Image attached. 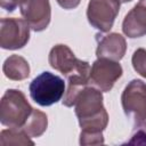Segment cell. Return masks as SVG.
Listing matches in <instances>:
<instances>
[{"instance_id":"obj_18","label":"cell","mask_w":146,"mask_h":146,"mask_svg":"<svg viewBox=\"0 0 146 146\" xmlns=\"http://www.w3.org/2000/svg\"><path fill=\"white\" fill-rule=\"evenodd\" d=\"M24 0H0V7L9 13L14 11L17 7L22 5Z\"/></svg>"},{"instance_id":"obj_14","label":"cell","mask_w":146,"mask_h":146,"mask_svg":"<svg viewBox=\"0 0 146 146\" xmlns=\"http://www.w3.org/2000/svg\"><path fill=\"white\" fill-rule=\"evenodd\" d=\"M0 144L2 146L8 145H34L31 137L23 130L16 128L3 129L0 133Z\"/></svg>"},{"instance_id":"obj_12","label":"cell","mask_w":146,"mask_h":146,"mask_svg":"<svg viewBox=\"0 0 146 146\" xmlns=\"http://www.w3.org/2000/svg\"><path fill=\"white\" fill-rule=\"evenodd\" d=\"M29 62L19 55H10L6 58L2 65L5 76L13 81H22L30 76Z\"/></svg>"},{"instance_id":"obj_6","label":"cell","mask_w":146,"mask_h":146,"mask_svg":"<svg viewBox=\"0 0 146 146\" xmlns=\"http://www.w3.org/2000/svg\"><path fill=\"white\" fill-rule=\"evenodd\" d=\"M30 25L24 18L5 17L0 21V47L7 50H17L30 40Z\"/></svg>"},{"instance_id":"obj_20","label":"cell","mask_w":146,"mask_h":146,"mask_svg":"<svg viewBox=\"0 0 146 146\" xmlns=\"http://www.w3.org/2000/svg\"><path fill=\"white\" fill-rule=\"evenodd\" d=\"M130 1H132V0H120V2H122V3H127V2H130Z\"/></svg>"},{"instance_id":"obj_10","label":"cell","mask_w":146,"mask_h":146,"mask_svg":"<svg viewBox=\"0 0 146 146\" xmlns=\"http://www.w3.org/2000/svg\"><path fill=\"white\" fill-rule=\"evenodd\" d=\"M97 58H106L120 62L127 51V42L120 33H110L106 35L97 34Z\"/></svg>"},{"instance_id":"obj_7","label":"cell","mask_w":146,"mask_h":146,"mask_svg":"<svg viewBox=\"0 0 146 146\" xmlns=\"http://www.w3.org/2000/svg\"><path fill=\"white\" fill-rule=\"evenodd\" d=\"M120 0H89L87 18L89 24L102 33L110 32L120 11Z\"/></svg>"},{"instance_id":"obj_15","label":"cell","mask_w":146,"mask_h":146,"mask_svg":"<svg viewBox=\"0 0 146 146\" xmlns=\"http://www.w3.org/2000/svg\"><path fill=\"white\" fill-rule=\"evenodd\" d=\"M133 70L143 78H146V49L138 48L133 51L131 57Z\"/></svg>"},{"instance_id":"obj_11","label":"cell","mask_w":146,"mask_h":146,"mask_svg":"<svg viewBox=\"0 0 146 146\" xmlns=\"http://www.w3.org/2000/svg\"><path fill=\"white\" fill-rule=\"evenodd\" d=\"M122 31L130 39L146 35V0H139L124 16Z\"/></svg>"},{"instance_id":"obj_3","label":"cell","mask_w":146,"mask_h":146,"mask_svg":"<svg viewBox=\"0 0 146 146\" xmlns=\"http://www.w3.org/2000/svg\"><path fill=\"white\" fill-rule=\"evenodd\" d=\"M31 99L40 106L47 107L58 103L65 95L64 80L48 71L36 75L29 86Z\"/></svg>"},{"instance_id":"obj_9","label":"cell","mask_w":146,"mask_h":146,"mask_svg":"<svg viewBox=\"0 0 146 146\" xmlns=\"http://www.w3.org/2000/svg\"><path fill=\"white\" fill-rule=\"evenodd\" d=\"M19 10L31 30L41 32L48 27L51 19L49 0H24L19 6Z\"/></svg>"},{"instance_id":"obj_17","label":"cell","mask_w":146,"mask_h":146,"mask_svg":"<svg viewBox=\"0 0 146 146\" xmlns=\"http://www.w3.org/2000/svg\"><path fill=\"white\" fill-rule=\"evenodd\" d=\"M104 144L103 132H94V131H84L80 132V145H102Z\"/></svg>"},{"instance_id":"obj_13","label":"cell","mask_w":146,"mask_h":146,"mask_svg":"<svg viewBox=\"0 0 146 146\" xmlns=\"http://www.w3.org/2000/svg\"><path fill=\"white\" fill-rule=\"evenodd\" d=\"M47 127H48L47 115L43 112L33 108L31 115L29 116L22 129L31 138H38L43 135V132L47 130Z\"/></svg>"},{"instance_id":"obj_4","label":"cell","mask_w":146,"mask_h":146,"mask_svg":"<svg viewBox=\"0 0 146 146\" xmlns=\"http://www.w3.org/2000/svg\"><path fill=\"white\" fill-rule=\"evenodd\" d=\"M50 66L60 72L66 79L73 75H90V64L87 60L76 58L71 48L66 44H56L50 49L48 57Z\"/></svg>"},{"instance_id":"obj_19","label":"cell","mask_w":146,"mask_h":146,"mask_svg":"<svg viewBox=\"0 0 146 146\" xmlns=\"http://www.w3.org/2000/svg\"><path fill=\"white\" fill-rule=\"evenodd\" d=\"M56 1L62 8L67 9V10L76 8L81 2V0H56Z\"/></svg>"},{"instance_id":"obj_8","label":"cell","mask_w":146,"mask_h":146,"mask_svg":"<svg viewBox=\"0 0 146 146\" xmlns=\"http://www.w3.org/2000/svg\"><path fill=\"white\" fill-rule=\"evenodd\" d=\"M122 73L123 70L119 62L106 58H97L90 68L89 83L102 92H107L122 76Z\"/></svg>"},{"instance_id":"obj_5","label":"cell","mask_w":146,"mask_h":146,"mask_svg":"<svg viewBox=\"0 0 146 146\" xmlns=\"http://www.w3.org/2000/svg\"><path fill=\"white\" fill-rule=\"evenodd\" d=\"M121 104L124 114L135 124L146 121V83L138 79L131 80L121 95Z\"/></svg>"},{"instance_id":"obj_2","label":"cell","mask_w":146,"mask_h":146,"mask_svg":"<svg viewBox=\"0 0 146 146\" xmlns=\"http://www.w3.org/2000/svg\"><path fill=\"white\" fill-rule=\"evenodd\" d=\"M33 107L18 89H8L0 102V122L7 128L22 129Z\"/></svg>"},{"instance_id":"obj_16","label":"cell","mask_w":146,"mask_h":146,"mask_svg":"<svg viewBox=\"0 0 146 146\" xmlns=\"http://www.w3.org/2000/svg\"><path fill=\"white\" fill-rule=\"evenodd\" d=\"M124 144L128 145H146V121L135 124V129L129 140Z\"/></svg>"},{"instance_id":"obj_1","label":"cell","mask_w":146,"mask_h":146,"mask_svg":"<svg viewBox=\"0 0 146 146\" xmlns=\"http://www.w3.org/2000/svg\"><path fill=\"white\" fill-rule=\"evenodd\" d=\"M81 130L103 132L108 123V114L103 103V94L95 87H86L73 105Z\"/></svg>"}]
</instances>
